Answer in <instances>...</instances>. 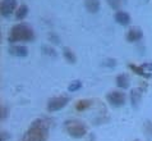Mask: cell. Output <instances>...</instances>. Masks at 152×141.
I'll return each mask as SVG.
<instances>
[{"label":"cell","instance_id":"obj_1","mask_svg":"<svg viewBox=\"0 0 152 141\" xmlns=\"http://www.w3.org/2000/svg\"><path fill=\"white\" fill-rule=\"evenodd\" d=\"M51 125L53 121L50 118L41 117L35 119L28 127V130L24 132L20 141H48Z\"/></svg>","mask_w":152,"mask_h":141},{"label":"cell","instance_id":"obj_2","mask_svg":"<svg viewBox=\"0 0 152 141\" xmlns=\"http://www.w3.org/2000/svg\"><path fill=\"white\" fill-rule=\"evenodd\" d=\"M8 40L12 44L14 42H29L35 40V31L29 24L27 23H18L14 24L8 35Z\"/></svg>","mask_w":152,"mask_h":141},{"label":"cell","instance_id":"obj_3","mask_svg":"<svg viewBox=\"0 0 152 141\" xmlns=\"http://www.w3.org/2000/svg\"><path fill=\"white\" fill-rule=\"evenodd\" d=\"M64 130L70 137L73 139H82L87 135L88 128L82 121L79 119H68L64 123Z\"/></svg>","mask_w":152,"mask_h":141},{"label":"cell","instance_id":"obj_4","mask_svg":"<svg viewBox=\"0 0 152 141\" xmlns=\"http://www.w3.org/2000/svg\"><path fill=\"white\" fill-rule=\"evenodd\" d=\"M70 101V97L68 95H58V96H54L51 99L48 100V104H46V109L48 112L50 113H54V112H58V110L63 109L64 106L68 104Z\"/></svg>","mask_w":152,"mask_h":141},{"label":"cell","instance_id":"obj_5","mask_svg":"<svg viewBox=\"0 0 152 141\" xmlns=\"http://www.w3.org/2000/svg\"><path fill=\"white\" fill-rule=\"evenodd\" d=\"M106 100L114 108H119V106L124 105V103H125V94L123 91H118V90L110 91L106 95Z\"/></svg>","mask_w":152,"mask_h":141},{"label":"cell","instance_id":"obj_6","mask_svg":"<svg viewBox=\"0 0 152 141\" xmlns=\"http://www.w3.org/2000/svg\"><path fill=\"white\" fill-rule=\"evenodd\" d=\"M17 10V0H3L0 5V13L3 17H10Z\"/></svg>","mask_w":152,"mask_h":141},{"label":"cell","instance_id":"obj_7","mask_svg":"<svg viewBox=\"0 0 152 141\" xmlns=\"http://www.w3.org/2000/svg\"><path fill=\"white\" fill-rule=\"evenodd\" d=\"M143 38V31L139 27H132L126 32V41L128 42H138Z\"/></svg>","mask_w":152,"mask_h":141},{"label":"cell","instance_id":"obj_8","mask_svg":"<svg viewBox=\"0 0 152 141\" xmlns=\"http://www.w3.org/2000/svg\"><path fill=\"white\" fill-rule=\"evenodd\" d=\"M10 55H14V57L18 58H24L28 55V48L24 45H12L9 49H8Z\"/></svg>","mask_w":152,"mask_h":141},{"label":"cell","instance_id":"obj_9","mask_svg":"<svg viewBox=\"0 0 152 141\" xmlns=\"http://www.w3.org/2000/svg\"><path fill=\"white\" fill-rule=\"evenodd\" d=\"M143 92H145V89H143L142 86L136 87L130 91V103H132V105L134 106V108L138 106L139 101H141L142 96H143Z\"/></svg>","mask_w":152,"mask_h":141},{"label":"cell","instance_id":"obj_10","mask_svg":"<svg viewBox=\"0 0 152 141\" xmlns=\"http://www.w3.org/2000/svg\"><path fill=\"white\" fill-rule=\"evenodd\" d=\"M114 18L121 26H128L130 23V16L124 10H116V13L114 14Z\"/></svg>","mask_w":152,"mask_h":141},{"label":"cell","instance_id":"obj_11","mask_svg":"<svg viewBox=\"0 0 152 141\" xmlns=\"http://www.w3.org/2000/svg\"><path fill=\"white\" fill-rule=\"evenodd\" d=\"M115 82H116V86L119 89H128L129 85H130V78L126 73H121V75H118L116 78H115Z\"/></svg>","mask_w":152,"mask_h":141},{"label":"cell","instance_id":"obj_12","mask_svg":"<svg viewBox=\"0 0 152 141\" xmlns=\"http://www.w3.org/2000/svg\"><path fill=\"white\" fill-rule=\"evenodd\" d=\"M100 0H84V8L88 13H97L100 10Z\"/></svg>","mask_w":152,"mask_h":141},{"label":"cell","instance_id":"obj_13","mask_svg":"<svg viewBox=\"0 0 152 141\" xmlns=\"http://www.w3.org/2000/svg\"><path fill=\"white\" fill-rule=\"evenodd\" d=\"M91 106H92V100H90V99H81V100H78L77 103H75L74 108H75L77 112H84V110L90 109Z\"/></svg>","mask_w":152,"mask_h":141},{"label":"cell","instance_id":"obj_14","mask_svg":"<svg viewBox=\"0 0 152 141\" xmlns=\"http://www.w3.org/2000/svg\"><path fill=\"white\" fill-rule=\"evenodd\" d=\"M129 69L133 71L134 73H137L138 76H142L145 77V78H151L152 77V73H148V72L145 71V68H143L142 66H136V64H129Z\"/></svg>","mask_w":152,"mask_h":141},{"label":"cell","instance_id":"obj_15","mask_svg":"<svg viewBox=\"0 0 152 141\" xmlns=\"http://www.w3.org/2000/svg\"><path fill=\"white\" fill-rule=\"evenodd\" d=\"M63 55H64L65 61L69 62L72 64H74L75 62H77V57H75L74 51L72 50L70 48H68V46H65V48H63Z\"/></svg>","mask_w":152,"mask_h":141},{"label":"cell","instance_id":"obj_16","mask_svg":"<svg viewBox=\"0 0 152 141\" xmlns=\"http://www.w3.org/2000/svg\"><path fill=\"white\" fill-rule=\"evenodd\" d=\"M28 14V7L26 4H20L15 10V18L18 21H23Z\"/></svg>","mask_w":152,"mask_h":141},{"label":"cell","instance_id":"obj_17","mask_svg":"<svg viewBox=\"0 0 152 141\" xmlns=\"http://www.w3.org/2000/svg\"><path fill=\"white\" fill-rule=\"evenodd\" d=\"M82 86H83V83L81 82L79 80H75V81H73L69 86H68V91L69 92H74V91H78V90H81L82 89Z\"/></svg>","mask_w":152,"mask_h":141},{"label":"cell","instance_id":"obj_18","mask_svg":"<svg viewBox=\"0 0 152 141\" xmlns=\"http://www.w3.org/2000/svg\"><path fill=\"white\" fill-rule=\"evenodd\" d=\"M107 4L114 10H120L121 5H123V0H107Z\"/></svg>","mask_w":152,"mask_h":141},{"label":"cell","instance_id":"obj_19","mask_svg":"<svg viewBox=\"0 0 152 141\" xmlns=\"http://www.w3.org/2000/svg\"><path fill=\"white\" fill-rule=\"evenodd\" d=\"M42 53L49 55V57H56V51L51 46H42Z\"/></svg>","mask_w":152,"mask_h":141},{"label":"cell","instance_id":"obj_20","mask_svg":"<svg viewBox=\"0 0 152 141\" xmlns=\"http://www.w3.org/2000/svg\"><path fill=\"white\" fill-rule=\"evenodd\" d=\"M8 115H9V108L7 105H1V108H0V118H1V121L7 119Z\"/></svg>","mask_w":152,"mask_h":141},{"label":"cell","instance_id":"obj_21","mask_svg":"<svg viewBox=\"0 0 152 141\" xmlns=\"http://www.w3.org/2000/svg\"><path fill=\"white\" fill-rule=\"evenodd\" d=\"M143 130L147 134V136L152 137V122L151 121H146L145 125H143Z\"/></svg>","mask_w":152,"mask_h":141},{"label":"cell","instance_id":"obj_22","mask_svg":"<svg viewBox=\"0 0 152 141\" xmlns=\"http://www.w3.org/2000/svg\"><path fill=\"white\" fill-rule=\"evenodd\" d=\"M104 66L109 67V68H114L116 66V61H115V59H106V61L104 62Z\"/></svg>","mask_w":152,"mask_h":141},{"label":"cell","instance_id":"obj_23","mask_svg":"<svg viewBox=\"0 0 152 141\" xmlns=\"http://www.w3.org/2000/svg\"><path fill=\"white\" fill-rule=\"evenodd\" d=\"M141 66L145 68L146 72H148V73H152V63H145V64H141Z\"/></svg>","mask_w":152,"mask_h":141},{"label":"cell","instance_id":"obj_24","mask_svg":"<svg viewBox=\"0 0 152 141\" xmlns=\"http://www.w3.org/2000/svg\"><path fill=\"white\" fill-rule=\"evenodd\" d=\"M49 38L51 40V42H54V44H59V41H60V40H59V37L55 35V33H50Z\"/></svg>","mask_w":152,"mask_h":141},{"label":"cell","instance_id":"obj_25","mask_svg":"<svg viewBox=\"0 0 152 141\" xmlns=\"http://www.w3.org/2000/svg\"><path fill=\"white\" fill-rule=\"evenodd\" d=\"M9 137H10V136H9V134H8L7 131H1V135H0V141H7Z\"/></svg>","mask_w":152,"mask_h":141},{"label":"cell","instance_id":"obj_26","mask_svg":"<svg viewBox=\"0 0 152 141\" xmlns=\"http://www.w3.org/2000/svg\"><path fill=\"white\" fill-rule=\"evenodd\" d=\"M134 141H139V140H134Z\"/></svg>","mask_w":152,"mask_h":141}]
</instances>
